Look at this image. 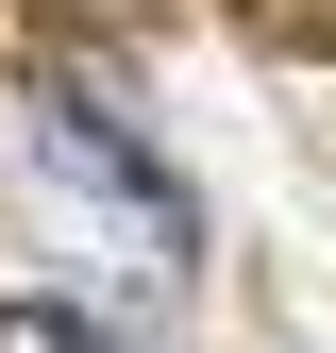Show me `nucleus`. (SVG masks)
Segmentation results:
<instances>
[{
  "mask_svg": "<svg viewBox=\"0 0 336 353\" xmlns=\"http://www.w3.org/2000/svg\"><path fill=\"white\" fill-rule=\"evenodd\" d=\"M34 135H51L67 168H101V185H118V202H135V219H151V236H168V252H185V185H168V168H151L135 135H118V118H101V101H67V84H51V118H34Z\"/></svg>",
  "mask_w": 336,
  "mask_h": 353,
  "instance_id": "nucleus-1",
  "label": "nucleus"
}]
</instances>
